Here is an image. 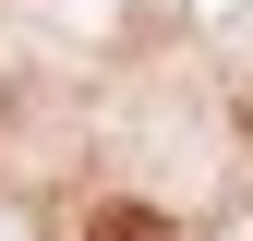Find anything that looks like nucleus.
<instances>
[{
    "mask_svg": "<svg viewBox=\"0 0 253 241\" xmlns=\"http://www.w3.org/2000/svg\"><path fill=\"white\" fill-rule=\"evenodd\" d=\"M84 241H169V217H145V205H109V217L84 229Z\"/></svg>",
    "mask_w": 253,
    "mask_h": 241,
    "instance_id": "nucleus-1",
    "label": "nucleus"
}]
</instances>
